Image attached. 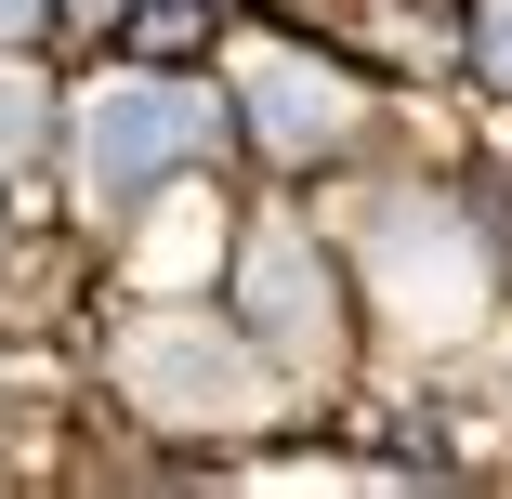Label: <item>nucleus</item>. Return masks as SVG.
Returning a JSON list of instances; mask_svg holds the SVG:
<instances>
[{"mask_svg": "<svg viewBox=\"0 0 512 499\" xmlns=\"http://www.w3.org/2000/svg\"><path fill=\"white\" fill-rule=\"evenodd\" d=\"M119 381L145 421H263V368L224 342V316H145L119 342Z\"/></svg>", "mask_w": 512, "mask_h": 499, "instance_id": "f257e3e1", "label": "nucleus"}, {"mask_svg": "<svg viewBox=\"0 0 512 499\" xmlns=\"http://www.w3.org/2000/svg\"><path fill=\"white\" fill-rule=\"evenodd\" d=\"M211 132H224V106H211V92H184V79H106V92H92V119H79L92 184H106V197H145L158 171H184Z\"/></svg>", "mask_w": 512, "mask_h": 499, "instance_id": "f03ea898", "label": "nucleus"}, {"mask_svg": "<svg viewBox=\"0 0 512 499\" xmlns=\"http://www.w3.org/2000/svg\"><path fill=\"white\" fill-rule=\"evenodd\" d=\"M237 92H250V119H263L276 158H316V145L355 132V92L329 66H302V53H237Z\"/></svg>", "mask_w": 512, "mask_h": 499, "instance_id": "7ed1b4c3", "label": "nucleus"}, {"mask_svg": "<svg viewBox=\"0 0 512 499\" xmlns=\"http://www.w3.org/2000/svg\"><path fill=\"white\" fill-rule=\"evenodd\" d=\"M381 263H394V289H407V316H421V329H460V316H473V289H486L473 237H447V224H421V211H394V224H381Z\"/></svg>", "mask_w": 512, "mask_h": 499, "instance_id": "20e7f679", "label": "nucleus"}, {"mask_svg": "<svg viewBox=\"0 0 512 499\" xmlns=\"http://www.w3.org/2000/svg\"><path fill=\"white\" fill-rule=\"evenodd\" d=\"M250 316L276 355H316L329 342V289H316V250L302 237H250Z\"/></svg>", "mask_w": 512, "mask_h": 499, "instance_id": "39448f33", "label": "nucleus"}, {"mask_svg": "<svg viewBox=\"0 0 512 499\" xmlns=\"http://www.w3.org/2000/svg\"><path fill=\"white\" fill-rule=\"evenodd\" d=\"M40 132H53V92H40L27 66H0V171H27V158H40Z\"/></svg>", "mask_w": 512, "mask_h": 499, "instance_id": "423d86ee", "label": "nucleus"}, {"mask_svg": "<svg viewBox=\"0 0 512 499\" xmlns=\"http://www.w3.org/2000/svg\"><path fill=\"white\" fill-rule=\"evenodd\" d=\"M197 250H211V224H158V250H145V276H184Z\"/></svg>", "mask_w": 512, "mask_h": 499, "instance_id": "0eeeda50", "label": "nucleus"}, {"mask_svg": "<svg viewBox=\"0 0 512 499\" xmlns=\"http://www.w3.org/2000/svg\"><path fill=\"white\" fill-rule=\"evenodd\" d=\"M486 66L512 79V0H486Z\"/></svg>", "mask_w": 512, "mask_h": 499, "instance_id": "6e6552de", "label": "nucleus"}, {"mask_svg": "<svg viewBox=\"0 0 512 499\" xmlns=\"http://www.w3.org/2000/svg\"><path fill=\"white\" fill-rule=\"evenodd\" d=\"M145 27H158V40H184V27H197V0H145Z\"/></svg>", "mask_w": 512, "mask_h": 499, "instance_id": "1a4fd4ad", "label": "nucleus"}, {"mask_svg": "<svg viewBox=\"0 0 512 499\" xmlns=\"http://www.w3.org/2000/svg\"><path fill=\"white\" fill-rule=\"evenodd\" d=\"M27 14H40V0H0V40H14V27H27Z\"/></svg>", "mask_w": 512, "mask_h": 499, "instance_id": "9d476101", "label": "nucleus"}]
</instances>
